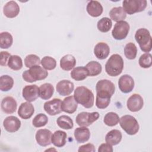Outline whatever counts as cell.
I'll list each match as a JSON object with an SVG mask.
<instances>
[{
    "mask_svg": "<svg viewBox=\"0 0 152 152\" xmlns=\"http://www.w3.org/2000/svg\"><path fill=\"white\" fill-rule=\"evenodd\" d=\"M13 42L12 35L7 32L4 31L0 34V47L1 49H8L11 46Z\"/></svg>",
    "mask_w": 152,
    "mask_h": 152,
    "instance_id": "33",
    "label": "cell"
},
{
    "mask_svg": "<svg viewBox=\"0 0 152 152\" xmlns=\"http://www.w3.org/2000/svg\"><path fill=\"white\" fill-rule=\"evenodd\" d=\"M113 151L112 145L108 143H103L98 148L99 152H112Z\"/></svg>",
    "mask_w": 152,
    "mask_h": 152,
    "instance_id": "44",
    "label": "cell"
},
{
    "mask_svg": "<svg viewBox=\"0 0 152 152\" xmlns=\"http://www.w3.org/2000/svg\"><path fill=\"white\" fill-rule=\"evenodd\" d=\"M119 124L122 129L128 135H135L139 131L140 126L138 122L135 118L131 115H126L122 116L119 118Z\"/></svg>",
    "mask_w": 152,
    "mask_h": 152,
    "instance_id": "6",
    "label": "cell"
},
{
    "mask_svg": "<svg viewBox=\"0 0 152 152\" xmlns=\"http://www.w3.org/2000/svg\"><path fill=\"white\" fill-rule=\"evenodd\" d=\"M109 16L113 21L119 22L124 21L126 17V13L122 7H113L109 12Z\"/></svg>",
    "mask_w": 152,
    "mask_h": 152,
    "instance_id": "29",
    "label": "cell"
},
{
    "mask_svg": "<svg viewBox=\"0 0 152 152\" xmlns=\"http://www.w3.org/2000/svg\"><path fill=\"white\" fill-rule=\"evenodd\" d=\"M124 69V60L119 54H113L105 64L106 73L112 77L119 75Z\"/></svg>",
    "mask_w": 152,
    "mask_h": 152,
    "instance_id": "3",
    "label": "cell"
},
{
    "mask_svg": "<svg viewBox=\"0 0 152 152\" xmlns=\"http://www.w3.org/2000/svg\"><path fill=\"white\" fill-rule=\"evenodd\" d=\"M41 65L46 70H52L56 66V61L53 58L46 56L42 59Z\"/></svg>",
    "mask_w": 152,
    "mask_h": 152,
    "instance_id": "39",
    "label": "cell"
},
{
    "mask_svg": "<svg viewBox=\"0 0 152 152\" xmlns=\"http://www.w3.org/2000/svg\"><path fill=\"white\" fill-rule=\"evenodd\" d=\"M76 64L75 57L70 54L64 55L60 60V66L64 71H70L74 68Z\"/></svg>",
    "mask_w": 152,
    "mask_h": 152,
    "instance_id": "25",
    "label": "cell"
},
{
    "mask_svg": "<svg viewBox=\"0 0 152 152\" xmlns=\"http://www.w3.org/2000/svg\"><path fill=\"white\" fill-rule=\"evenodd\" d=\"M48 122V116L43 113H39L35 116L32 121L33 125L36 128H40L45 126Z\"/></svg>",
    "mask_w": 152,
    "mask_h": 152,
    "instance_id": "38",
    "label": "cell"
},
{
    "mask_svg": "<svg viewBox=\"0 0 152 152\" xmlns=\"http://www.w3.org/2000/svg\"><path fill=\"white\" fill-rule=\"evenodd\" d=\"M11 56V54L7 51L1 52V61H0L1 65L5 66L8 65V62Z\"/></svg>",
    "mask_w": 152,
    "mask_h": 152,
    "instance_id": "42",
    "label": "cell"
},
{
    "mask_svg": "<svg viewBox=\"0 0 152 152\" xmlns=\"http://www.w3.org/2000/svg\"><path fill=\"white\" fill-rule=\"evenodd\" d=\"M137 53V48L136 45L132 42L127 43L124 48V54L125 57L130 60L135 58Z\"/></svg>",
    "mask_w": 152,
    "mask_h": 152,
    "instance_id": "36",
    "label": "cell"
},
{
    "mask_svg": "<svg viewBox=\"0 0 152 152\" xmlns=\"http://www.w3.org/2000/svg\"><path fill=\"white\" fill-rule=\"evenodd\" d=\"M74 83L68 80H63L59 81L56 86L57 92L62 96H68L71 94L74 90Z\"/></svg>",
    "mask_w": 152,
    "mask_h": 152,
    "instance_id": "16",
    "label": "cell"
},
{
    "mask_svg": "<svg viewBox=\"0 0 152 152\" xmlns=\"http://www.w3.org/2000/svg\"><path fill=\"white\" fill-rule=\"evenodd\" d=\"M152 56L150 53H145L141 55L138 63L140 66L143 68H148L152 65Z\"/></svg>",
    "mask_w": 152,
    "mask_h": 152,
    "instance_id": "41",
    "label": "cell"
},
{
    "mask_svg": "<svg viewBox=\"0 0 152 152\" xmlns=\"http://www.w3.org/2000/svg\"><path fill=\"white\" fill-rule=\"evenodd\" d=\"M1 109L7 114H11L15 112L17 107L16 100L11 96L4 97L1 102Z\"/></svg>",
    "mask_w": 152,
    "mask_h": 152,
    "instance_id": "19",
    "label": "cell"
},
{
    "mask_svg": "<svg viewBox=\"0 0 152 152\" xmlns=\"http://www.w3.org/2000/svg\"><path fill=\"white\" fill-rule=\"evenodd\" d=\"M119 121V117L116 113L110 112L106 113L104 117V123L109 126H113L116 125Z\"/></svg>",
    "mask_w": 152,
    "mask_h": 152,
    "instance_id": "37",
    "label": "cell"
},
{
    "mask_svg": "<svg viewBox=\"0 0 152 152\" xmlns=\"http://www.w3.org/2000/svg\"><path fill=\"white\" fill-rule=\"evenodd\" d=\"M135 39L142 51L148 53L151 50L152 39L148 30L145 28L138 29L135 34Z\"/></svg>",
    "mask_w": 152,
    "mask_h": 152,
    "instance_id": "4",
    "label": "cell"
},
{
    "mask_svg": "<svg viewBox=\"0 0 152 152\" xmlns=\"http://www.w3.org/2000/svg\"><path fill=\"white\" fill-rule=\"evenodd\" d=\"M118 86L122 93H128L132 91L134 87V79L129 75L124 74L119 78Z\"/></svg>",
    "mask_w": 152,
    "mask_h": 152,
    "instance_id": "14",
    "label": "cell"
},
{
    "mask_svg": "<svg viewBox=\"0 0 152 152\" xmlns=\"http://www.w3.org/2000/svg\"><path fill=\"white\" fill-rule=\"evenodd\" d=\"M54 93V87L50 83H44L39 87V97L43 100H49Z\"/></svg>",
    "mask_w": 152,
    "mask_h": 152,
    "instance_id": "27",
    "label": "cell"
},
{
    "mask_svg": "<svg viewBox=\"0 0 152 152\" xmlns=\"http://www.w3.org/2000/svg\"><path fill=\"white\" fill-rule=\"evenodd\" d=\"M41 64L40 58L34 54H30L26 56L24 59V64L27 68H30L35 65H39Z\"/></svg>",
    "mask_w": 152,
    "mask_h": 152,
    "instance_id": "40",
    "label": "cell"
},
{
    "mask_svg": "<svg viewBox=\"0 0 152 152\" xmlns=\"http://www.w3.org/2000/svg\"><path fill=\"white\" fill-rule=\"evenodd\" d=\"M22 95L26 101L34 102L39 97V88L36 84L26 86L23 89Z\"/></svg>",
    "mask_w": 152,
    "mask_h": 152,
    "instance_id": "11",
    "label": "cell"
},
{
    "mask_svg": "<svg viewBox=\"0 0 152 152\" xmlns=\"http://www.w3.org/2000/svg\"><path fill=\"white\" fill-rule=\"evenodd\" d=\"M144 101L142 97L138 94H133L131 95L126 102L128 109L131 112H138L143 107Z\"/></svg>",
    "mask_w": 152,
    "mask_h": 152,
    "instance_id": "12",
    "label": "cell"
},
{
    "mask_svg": "<svg viewBox=\"0 0 152 152\" xmlns=\"http://www.w3.org/2000/svg\"><path fill=\"white\" fill-rule=\"evenodd\" d=\"M99 118V113L97 112H82L79 113L75 118V122L80 126H88Z\"/></svg>",
    "mask_w": 152,
    "mask_h": 152,
    "instance_id": "8",
    "label": "cell"
},
{
    "mask_svg": "<svg viewBox=\"0 0 152 152\" xmlns=\"http://www.w3.org/2000/svg\"><path fill=\"white\" fill-rule=\"evenodd\" d=\"M112 26V22L111 19L108 17H103L100 19L97 23V29L102 32L106 33L108 32Z\"/></svg>",
    "mask_w": 152,
    "mask_h": 152,
    "instance_id": "35",
    "label": "cell"
},
{
    "mask_svg": "<svg viewBox=\"0 0 152 152\" xmlns=\"http://www.w3.org/2000/svg\"><path fill=\"white\" fill-rule=\"evenodd\" d=\"M14 85L13 78L8 75H2L0 77V90L2 91L10 90Z\"/></svg>",
    "mask_w": 152,
    "mask_h": 152,
    "instance_id": "31",
    "label": "cell"
},
{
    "mask_svg": "<svg viewBox=\"0 0 152 152\" xmlns=\"http://www.w3.org/2000/svg\"><path fill=\"white\" fill-rule=\"evenodd\" d=\"M61 103V100L57 98H55L51 100L47 101L44 103V110L50 116L56 115L62 112Z\"/></svg>",
    "mask_w": 152,
    "mask_h": 152,
    "instance_id": "10",
    "label": "cell"
},
{
    "mask_svg": "<svg viewBox=\"0 0 152 152\" xmlns=\"http://www.w3.org/2000/svg\"><path fill=\"white\" fill-rule=\"evenodd\" d=\"M52 132L48 129H39L36 134V140L39 145L42 147L49 145L51 143Z\"/></svg>",
    "mask_w": 152,
    "mask_h": 152,
    "instance_id": "13",
    "label": "cell"
},
{
    "mask_svg": "<svg viewBox=\"0 0 152 152\" xmlns=\"http://www.w3.org/2000/svg\"><path fill=\"white\" fill-rule=\"evenodd\" d=\"M86 10L90 16L93 17H97L102 14L103 8L99 1H90L87 5Z\"/></svg>",
    "mask_w": 152,
    "mask_h": 152,
    "instance_id": "22",
    "label": "cell"
},
{
    "mask_svg": "<svg viewBox=\"0 0 152 152\" xmlns=\"http://www.w3.org/2000/svg\"><path fill=\"white\" fill-rule=\"evenodd\" d=\"M56 123L61 128L64 129H71L74 126L72 119L66 115H62L58 117Z\"/></svg>",
    "mask_w": 152,
    "mask_h": 152,
    "instance_id": "32",
    "label": "cell"
},
{
    "mask_svg": "<svg viewBox=\"0 0 152 152\" xmlns=\"http://www.w3.org/2000/svg\"><path fill=\"white\" fill-rule=\"evenodd\" d=\"M75 139L78 143L87 142L90 137V132L86 126H80L74 130Z\"/></svg>",
    "mask_w": 152,
    "mask_h": 152,
    "instance_id": "23",
    "label": "cell"
},
{
    "mask_svg": "<svg viewBox=\"0 0 152 152\" xmlns=\"http://www.w3.org/2000/svg\"><path fill=\"white\" fill-rule=\"evenodd\" d=\"M122 133L118 129H112L108 132L105 137L106 142L111 145H116L118 144L122 140Z\"/></svg>",
    "mask_w": 152,
    "mask_h": 152,
    "instance_id": "26",
    "label": "cell"
},
{
    "mask_svg": "<svg viewBox=\"0 0 152 152\" xmlns=\"http://www.w3.org/2000/svg\"><path fill=\"white\" fill-rule=\"evenodd\" d=\"M110 53V48L104 42H99L94 48V53L96 57L100 60L106 59Z\"/></svg>",
    "mask_w": 152,
    "mask_h": 152,
    "instance_id": "21",
    "label": "cell"
},
{
    "mask_svg": "<svg viewBox=\"0 0 152 152\" xmlns=\"http://www.w3.org/2000/svg\"><path fill=\"white\" fill-rule=\"evenodd\" d=\"M88 76V71L86 66H77L71 72V77L75 81H82Z\"/></svg>",
    "mask_w": 152,
    "mask_h": 152,
    "instance_id": "28",
    "label": "cell"
},
{
    "mask_svg": "<svg viewBox=\"0 0 152 152\" xmlns=\"http://www.w3.org/2000/svg\"><path fill=\"white\" fill-rule=\"evenodd\" d=\"M96 106L100 109L106 108L109 105L110 98L115 91L114 84L109 80H100L96 83Z\"/></svg>",
    "mask_w": 152,
    "mask_h": 152,
    "instance_id": "1",
    "label": "cell"
},
{
    "mask_svg": "<svg viewBox=\"0 0 152 152\" xmlns=\"http://www.w3.org/2000/svg\"><path fill=\"white\" fill-rule=\"evenodd\" d=\"M34 112L33 105L28 102L22 103L18 109V115L23 119L30 118Z\"/></svg>",
    "mask_w": 152,
    "mask_h": 152,
    "instance_id": "20",
    "label": "cell"
},
{
    "mask_svg": "<svg viewBox=\"0 0 152 152\" xmlns=\"http://www.w3.org/2000/svg\"><path fill=\"white\" fill-rule=\"evenodd\" d=\"M78 103L76 102L73 96H69L65 97L61 103L62 111L72 114L74 113L77 109Z\"/></svg>",
    "mask_w": 152,
    "mask_h": 152,
    "instance_id": "17",
    "label": "cell"
},
{
    "mask_svg": "<svg viewBox=\"0 0 152 152\" xmlns=\"http://www.w3.org/2000/svg\"><path fill=\"white\" fill-rule=\"evenodd\" d=\"M86 67L88 71V75L91 77L98 75L101 73L102 70L101 64L94 61H91L87 63Z\"/></svg>",
    "mask_w": 152,
    "mask_h": 152,
    "instance_id": "30",
    "label": "cell"
},
{
    "mask_svg": "<svg viewBox=\"0 0 152 152\" xmlns=\"http://www.w3.org/2000/svg\"><path fill=\"white\" fill-rule=\"evenodd\" d=\"M20 12V7L14 1H10L7 2L3 7V13L8 18H14Z\"/></svg>",
    "mask_w": 152,
    "mask_h": 152,
    "instance_id": "18",
    "label": "cell"
},
{
    "mask_svg": "<svg viewBox=\"0 0 152 152\" xmlns=\"http://www.w3.org/2000/svg\"><path fill=\"white\" fill-rule=\"evenodd\" d=\"M95 151H96V149L94 145L91 143H88V144L81 145L78 150V151L79 152H81V151L94 152Z\"/></svg>",
    "mask_w": 152,
    "mask_h": 152,
    "instance_id": "43",
    "label": "cell"
},
{
    "mask_svg": "<svg viewBox=\"0 0 152 152\" xmlns=\"http://www.w3.org/2000/svg\"><path fill=\"white\" fill-rule=\"evenodd\" d=\"M8 66L12 70L18 71L21 69L23 67V61L21 57L16 55H11L9 58Z\"/></svg>",
    "mask_w": 152,
    "mask_h": 152,
    "instance_id": "34",
    "label": "cell"
},
{
    "mask_svg": "<svg viewBox=\"0 0 152 152\" xmlns=\"http://www.w3.org/2000/svg\"><path fill=\"white\" fill-rule=\"evenodd\" d=\"M3 126L7 131L15 132L20 128L21 121L16 116H10L4 120Z\"/></svg>",
    "mask_w": 152,
    "mask_h": 152,
    "instance_id": "15",
    "label": "cell"
},
{
    "mask_svg": "<svg viewBox=\"0 0 152 152\" xmlns=\"http://www.w3.org/2000/svg\"><path fill=\"white\" fill-rule=\"evenodd\" d=\"M48 75V72L39 65L31 67L28 70H26L22 74V77L27 83H33L36 81L43 80Z\"/></svg>",
    "mask_w": 152,
    "mask_h": 152,
    "instance_id": "5",
    "label": "cell"
},
{
    "mask_svg": "<svg viewBox=\"0 0 152 152\" xmlns=\"http://www.w3.org/2000/svg\"><path fill=\"white\" fill-rule=\"evenodd\" d=\"M67 134L65 131L57 130L52 135V143L57 147H62L66 144Z\"/></svg>",
    "mask_w": 152,
    "mask_h": 152,
    "instance_id": "24",
    "label": "cell"
},
{
    "mask_svg": "<svg viewBox=\"0 0 152 152\" xmlns=\"http://www.w3.org/2000/svg\"><path fill=\"white\" fill-rule=\"evenodd\" d=\"M74 97L76 102L85 108H91L94 105V94L90 90L84 86L77 87L74 90Z\"/></svg>",
    "mask_w": 152,
    "mask_h": 152,
    "instance_id": "2",
    "label": "cell"
},
{
    "mask_svg": "<svg viewBox=\"0 0 152 152\" xmlns=\"http://www.w3.org/2000/svg\"><path fill=\"white\" fill-rule=\"evenodd\" d=\"M145 0H125L122 2L123 9L129 15L143 11L147 7Z\"/></svg>",
    "mask_w": 152,
    "mask_h": 152,
    "instance_id": "7",
    "label": "cell"
},
{
    "mask_svg": "<svg viewBox=\"0 0 152 152\" xmlns=\"http://www.w3.org/2000/svg\"><path fill=\"white\" fill-rule=\"evenodd\" d=\"M129 28L130 26L128 22L125 21L117 22L112 31V37L118 40H123L127 36Z\"/></svg>",
    "mask_w": 152,
    "mask_h": 152,
    "instance_id": "9",
    "label": "cell"
}]
</instances>
